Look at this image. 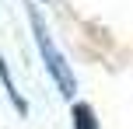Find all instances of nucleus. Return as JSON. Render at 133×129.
I'll return each instance as SVG.
<instances>
[{
  "instance_id": "nucleus-1",
  "label": "nucleus",
  "mask_w": 133,
  "mask_h": 129,
  "mask_svg": "<svg viewBox=\"0 0 133 129\" xmlns=\"http://www.w3.org/2000/svg\"><path fill=\"white\" fill-rule=\"evenodd\" d=\"M28 21H32V32H35V42H39V52H42V59H46V70L53 73V80H56V87H60V94L70 98L74 91H77V84H74V73H70V66H66V59H63V52L53 45V39H49V32H46V21L39 18V11H28Z\"/></svg>"
},
{
  "instance_id": "nucleus-2",
  "label": "nucleus",
  "mask_w": 133,
  "mask_h": 129,
  "mask_svg": "<svg viewBox=\"0 0 133 129\" xmlns=\"http://www.w3.org/2000/svg\"><path fill=\"white\" fill-rule=\"evenodd\" d=\"M74 129H98V119H95V108L84 101L74 105Z\"/></svg>"
},
{
  "instance_id": "nucleus-3",
  "label": "nucleus",
  "mask_w": 133,
  "mask_h": 129,
  "mask_svg": "<svg viewBox=\"0 0 133 129\" xmlns=\"http://www.w3.org/2000/svg\"><path fill=\"white\" fill-rule=\"evenodd\" d=\"M0 80H4V87H7V94H11V101H14V108H18L21 115H25V112H28V101H25V98L18 94V91H14V80H11V73H7V63H4V59H0Z\"/></svg>"
}]
</instances>
